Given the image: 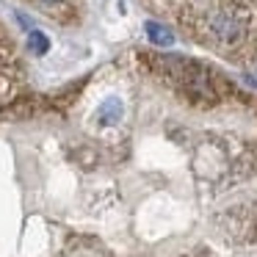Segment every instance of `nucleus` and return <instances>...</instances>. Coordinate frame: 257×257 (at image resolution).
Masks as SVG:
<instances>
[{
  "mask_svg": "<svg viewBox=\"0 0 257 257\" xmlns=\"http://www.w3.org/2000/svg\"><path fill=\"white\" fill-rule=\"evenodd\" d=\"M210 39L221 47H235L249 36V12L240 6H221L207 20Z\"/></svg>",
  "mask_w": 257,
  "mask_h": 257,
  "instance_id": "nucleus-1",
  "label": "nucleus"
},
{
  "mask_svg": "<svg viewBox=\"0 0 257 257\" xmlns=\"http://www.w3.org/2000/svg\"><path fill=\"white\" fill-rule=\"evenodd\" d=\"M97 119H100V124H116L119 119H122V102H119L116 97L105 100L100 105V111H97Z\"/></svg>",
  "mask_w": 257,
  "mask_h": 257,
  "instance_id": "nucleus-2",
  "label": "nucleus"
},
{
  "mask_svg": "<svg viewBox=\"0 0 257 257\" xmlns=\"http://www.w3.org/2000/svg\"><path fill=\"white\" fill-rule=\"evenodd\" d=\"M144 31H147V36H150V42H155V45H161V47H169L174 42V34L161 23H152L150 20V23L144 25Z\"/></svg>",
  "mask_w": 257,
  "mask_h": 257,
  "instance_id": "nucleus-3",
  "label": "nucleus"
},
{
  "mask_svg": "<svg viewBox=\"0 0 257 257\" xmlns=\"http://www.w3.org/2000/svg\"><path fill=\"white\" fill-rule=\"evenodd\" d=\"M28 47L36 56H45V53L50 50V42H47V36L42 34V31H28Z\"/></svg>",
  "mask_w": 257,
  "mask_h": 257,
  "instance_id": "nucleus-4",
  "label": "nucleus"
},
{
  "mask_svg": "<svg viewBox=\"0 0 257 257\" xmlns=\"http://www.w3.org/2000/svg\"><path fill=\"white\" fill-rule=\"evenodd\" d=\"M39 3H42L45 9H58V6L64 3V0H39Z\"/></svg>",
  "mask_w": 257,
  "mask_h": 257,
  "instance_id": "nucleus-5",
  "label": "nucleus"
},
{
  "mask_svg": "<svg viewBox=\"0 0 257 257\" xmlns=\"http://www.w3.org/2000/svg\"><path fill=\"white\" fill-rule=\"evenodd\" d=\"M251 83H257V56H254V80Z\"/></svg>",
  "mask_w": 257,
  "mask_h": 257,
  "instance_id": "nucleus-6",
  "label": "nucleus"
}]
</instances>
